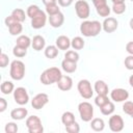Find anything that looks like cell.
Here are the masks:
<instances>
[{"instance_id": "1", "label": "cell", "mask_w": 133, "mask_h": 133, "mask_svg": "<svg viewBox=\"0 0 133 133\" xmlns=\"http://www.w3.org/2000/svg\"><path fill=\"white\" fill-rule=\"evenodd\" d=\"M102 24L99 21H83L80 24V32L83 36L92 37L97 36L102 30Z\"/></svg>"}, {"instance_id": "2", "label": "cell", "mask_w": 133, "mask_h": 133, "mask_svg": "<svg viewBox=\"0 0 133 133\" xmlns=\"http://www.w3.org/2000/svg\"><path fill=\"white\" fill-rule=\"evenodd\" d=\"M61 76H62L61 71L56 66H52L45 70L42 73L39 80L44 85H50L53 83H57V81L61 78Z\"/></svg>"}, {"instance_id": "3", "label": "cell", "mask_w": 133, "mask_h": 133, "mask_svg": "<svg viewBox=\"0 0 133 133\" xmlns=\"http://www.w3.org/2000/svg\"><path fill=\"white\" fill-rule=\"evenodd\" d=\"M9 75L11 77V79L14 80H22L25 76V64L23 61L21 60H14L10 63V71H9Z\"/></svg>"}, {"instance_id": "4", "label": "cell", "mask_w": 133, "mask_h": 133, "mask_svg": "<svg viewBox=\"0 0 133 133\" xmlns=\"http://www.w3.org/2000/svg\"><path fill=\"white\" fill-rule=\"evenodd\" d=\"M78 111L83 122H90L94 117V107L88 102H81L78 105Z\"/></svg>"}, {"instance_id": "5", "label": "cell", "mask_w": 133, "mask_h": 133, "mask_svg": "<svg viewBox=\"0 0 133 133\" xmlns=\"http://www.w3.org/2000/svg\"><path fill=\"white\" fill-rule=\"evenodd\" d=\"M26 127L29 133H43L44 127L42 125V121L36 115L28 116L26 119Z\"/></svg>"}, {"instance_id": "6", "label": "cell", "mask_w": 133, "mask_h": 133, "mask_svg": "<svg viewBox=\"0 0 133 133\" xmlns=\"http://www.w3.org/2000/svg\"><path fill=\"white\" fill-rule=\"evenodd\" d=\"M77 89L80 94V96L83 98V99H90L94 95V89L91 87V84L90 82L87 80V79H82L78 82L77 84Z\"/></svg>"}, {"instance_id": "7", "label": "cell", "mask_w": 133, "mask_h": 133, "mask_svg": "<svg viewBox=\"0 0 133 133\" xmlns=\"http://www.w3.org/2000/svg\"><path fill=\"white\" fill-rule=\"evenodd\" d=\"M75 10H76L78 18L82 20H86L90 15L89 4L85 0H78L75 3Z\"/></svg>"}, {"instance_id": "8", "label": "cell", "mask_w": 133, "mask_h": 133, "mask_svg": "<svg viewBox=\"0 0 133 133\" xmlns=\"http://www.w3.org/2000/svg\"><path fill=\"white\" fill-rule=\"evenodd\" d=\"M14 100L17 104L23 106V105H26L29 101V96H28V92L26 90L25 87H17L15 90H14Z\"/></svg>"}, {"instance_id": "9", "label": "cell", "mask_w": 133, "mask_h": 133, "mask_svg": "<svg viewBox=\"0 0 133 133\" xmlns=\"http://www.w3.org/2000/svg\"><path fill=\"white\" fill-rule=\"evenodd\" d=\"M108 125H109V128L112 132H121L124 129L125 123H124V119L121 115L113 114L112 116H110Z\"/></svg>"}, {"instance_id": "10", "label": "cell", "mask_w": 133, "mask_h": 133, "mask_svg": "<svg viewBox=\"0 0 133 133\" xmlns=\"http://www.w3.org/2000/svg\"><path fill=\"white\" fill-rule=\"evenodd\" d=\"M48 102H49L48 95L45 92H41V94H37L36 96L33 97V99L31 100V106L34 109L38 110V109H42Z\"/></svg>"}, {"instance_id": "11", "label": "cell", "mask_w": 133, "mask_h": 133, "mask_svg": "<svg viewBox=\"0 0 133 133\" xmlns=\"http://www.w3.org/2000/svg\"><path fill=\"white\" fill-rule=\"evenodd\" d=\"M110 98H111V100H113L114 102H117V103L125 102L129 98V92L125 88H114L110 92Z\"/></svg>"}, {"instance_id": "12", "label": "cell", "mask_w": 133, "mask_h": 133, "mask_svg": "<svg viewBox=\"0 0 133 133\" xmlns=\"http://www.w3.org/2000/svg\"><path fill=\"white\" fill-rule=\"evenodd\" d=\"M118 27V22L115 18L112 17H107L105 18V20L102 23V28L105 32L107 33H112L114 32Z\"/></svg>"}, {"instance_id": "13", "label": "cell", "mask_w": 133, "mask_h": 133, "mask_svg": "<svg viewBox=\"0 0 133 133\" xmlns=\"http://www.w3.org/2000/svg\"><path fill=\"white\" fill-rule=\"evenodd\" d=\"M46 21H47L46 12L41 10L34 18L31 19V27L34 29H41L46 25Z\"/></svg>"}, {"instance_id": "14", "label": "cell", "mask_w": 133, "mask_h": 133, "mask_svg": "<svg viewBox=\"0 0 133 133\" xmlns=\"http://www.w3.org/2000/svg\"><path fill=\"white\" fill-rule=\"evenodd\" d=\"M57 86L62 91H68L73 87V80L68 75H62L61 78L57 81Z\"/></svg>"}, {"instance_id": "15", "label": "cell", "mask_w": 133, "mask_h": 133, "mask_svg": "<svg viewBox=\"0 0 133 133\" xmlns=\"http://www.w3.org/2000/svg\"><path fill=\"white\" fill-rule=\"evenodd\" d=\"M63 22H64V16L61 11L56 15L49 16V23L54 28H59L63 24Z\"/></svg>"}, {"instance_id": "16", "label": "cell", "mask_w": 133, "mask_h": 133, "mask_svg": "<svg viewBox=\"0 0 133 133\" xmlns=\"http://www.w3.org/2000/svg\"><path fill=\"white\" fill-rule=\"evenodd\" d=\"M28 114V110L26 108L23 107H19V108H15L10 111V117L15 121H21L24 119Z\"/></svg>"}, {"instance_id": "17", "label": "cell", "mask_w": 133, "mask_h": 133, "mask_svg": "<svg viewBox=\"0 0 133 133\" xmlns=\"http://www.w3.org/2000/svg\"><path fill=\"white\" fill-rule=\"evenodd\" d=\"M55 44L59 50H69L71 47V39L66 35H59L56 38Z\"/></svg>"}, {"instance_id": "18", "label": "cell", "mask_w": 133, "mask_h": 133, "mask_svg": "<svg viewBox=\"0 0 133 133\" xmlns=\"http://www.w3.org/2000/svg\"><path fill=\"white\" fill-rule=\"evenodd\" d=\"M45 45H46V41H45V38L42 35H35V36H33L32 42H31V46H32L33 50L41 51V50H43L45 48Z\"/></svg>"}, {"instance_id": "19", "label": "cell", "mask_w": 133, "mask_h": 133, "mask_svg": "<svg viewBox=\"0 0 133 133\" xmlns=\"http://www.w3.org/2000/svg\"><path fill=\"white\" fill-rule=\"evenodd\" d=\"M94 89L98 95H108V91H109L108 90V85L103 80H97L96 83H95Z\"/></svg>"}, {"instance_id": "20", "label": "cell", "mask_w": 133, "mask_h": 133, "mask_svg": "<svg viewBox=\"0 0 133 133\" xmlns=\"http://www.w3.org/2000/svg\"><path fill=\"white\" fill-rule=\"evenodd\" d=\"M61 68L62 70L65 72V73H74L76 70H77V62H74V61H70L68 59H63L61 61Z\"/></svg>"}, {"instance_id": "21", "label": "cell", "mask_w": 133, "mask_h": 133, "mask_svg": "<svg viewBox=\"0 0 133 133\" xmlns=\"http://www.w3.org/2000/svg\"><path fill=\"white\" fill-rule=\"evenodd\" d=\"M90 128L96 131V132H101L104 130L105 128V123L102 118L100 117H96V118H92L90 121Z\"/></svg>"}, {"instance_id": "22", "label": "cell", "mask_w": 133, "mask_h": 133, "mask_svg": "<svg viewBox=\"0 0 133 133\" xmlns=\"http://www.w3.org/2000/svg\"><path fill=\"white\" fill-rule=\"evenodd\" d=\"M100 110H101V113L103 115H110V114H112L114 112L115 106H114V104L111 101H109L105 105H103L102 107H100Z\"/></svg>"}, {"instance_id": "23", "label": "cell", "mask_w": 133, "mask_h": 133, "mask_svg": "<svg viewBox=\"0 0 133 133\" xmlns=\"http://www.w3.org/2000/svg\"><path fill=\"white\" fill-rule=\"evenodd\" d=\"M58 55V48L56 46L50 45L48 47H46L45 49V56L49 59H53Z\"/></svg>"}, {"instance_id": "24", "label": "cell", "mask_w": 133, "mask_h": 133, "mask_svg": "<svg viewBox=\"0 0 133 133\" xmlns=\"http://www.w3.org/2000/svg\"><path fill=\"white\" fill-rule=\"evenodd\" d=\"M0 89L3 95H9L15 90V85L11 81H3Z\"/></svg>"}, {"instance_id": "25", "label": "cell", "mask_w": 133, "mask_h": 133, "mask_svg": "<svg viewBox=\"0 0 133 133\" xmlns=\"http://www.w3.org/2000/svg\"><path fill=\"white\" fill-rule=\"evenodd\" d=\"M31 42H32V39H30V37L27 36V35H20L17 38V41H16V43H17L18 46L23 47V48H26V49L29 46H31Z\"/></svg>"}, {"instance_id": "26", "label": "cell", "mask_w": 133, "mask_h": 133, "mask_svg": "<svg viewBox=\"0 0 133 133\" xmlns=\"http://www.w3.org/2000/svg\"><path fill=\"white\" fill-rule=\"evenodd\" d=\"M85 43H84V39L81 37V36H75L72 41H71V47L74 49V50H81L83 49Z\"/></svg>"}, {"instance_id": "27", "label": "cell", "mask_w": 133, "mask_h": 133, "mask_svg": "<svg viewBox=\"0 0 133 133\" xmlns=\"http://www.w3.org/2000/svg\"><path fill=\"white\" fill-rule=\"evenodd\" d=\"M61 122H62V124H63L64 126H68V125H70V124L76 122V121H75V115H74V113L71 112V111H65V112H63L62 115H61Z\"/></svg>"}, {"instance_id": "28", "label": "cell", "mask_w": 133, "mask_h": 133, "mask_svg": "<svg viewBox=\"0 0 133 133\" xmlns=\"http://www.w3.org/2000/svg\"><path fill=\"white\" fill-rule=\"evenodd\" d=\"M11 16L18 21V22H24L25 19H26V15H25V11L22 9V8H15L12 11H11Z\"/></svg>"}, {"instance_id": "29", "label": "cell", "mask_w": 133, "mask_h": 133, "mask_svg": "<svg viewBox=\"0 0 133 133\" xmlns=\"http://www.w3.org/2000/svg\"><path fill=\"white\" fill-rule=\"evenodd\" d=\"M8 30H9V33L11 35H18V34H20L22 32L23 26H22V24L20 22H16V23H14L12 25H10L8 27Z\"/></svg>"}, {"instance_id": "30", "label": "cell", "mask_w": 133, "mask_h": 133, "mask_svg": "<svg viewBox=\"0 0 133 133\" xmlns=\"http://www.w3.org/2000/svg\"><path fill=\"white\" fill-rule=\"evenodd\" d=\"M12 54L18 57V58H22V57H25L26 54H27V49L26 48H23V47H20L18 45H16L12 49Z\"/></svg>"}, {"instance_id": "31", "label": "cell", "mask_w": 133, "mask_h": 133, "mask_svg": "<svg viewBox=\"0 0 133 133\" xmlns=\"http://www.w3.org/2000/svg\"><path fill=\"white\" fill-rule=\"evenodd\" d=\"M97 9V12L100 17H103V18H107L109 15H110V7L108 6V4H105V5H102V6H99L96 8Z\"/></svg>"}, {"instance_id": "32", "label": "cell", "mask_w": 133, "mask_h": 133, "mask_svg": "<svg viewBox=\"0 0 133 133\" xmlns=\"http://www.w3.org/2000/svg\"><path fill=\"white\" fill-rule=\"evenodd\" d=\"M41 10H42V9H41L37 5H35V4H31V5L28 6L27 11H26V15H27L30 19H32V18H34Z\"/></svg>"}, {"instance_id": "33", "label": "cell", "mask_w": 133, "mask_h": 133, "mask_svg": "<svg viewBox=\"0 0 133 133\" xmlns=\"http://www.w3.org/2000/svg\"><path fill=\"white\" fill-rule=\"evenodd\" d=\"M64 59H68L70 61L77 62L79 60V54L76 51H74V50H69L64 54Z\"/></svg>"}, {"instance_id": "34", "label": "cell", "mask_w": 133, "mask_h": 133, "mask_svg": "<svg viewBox=\"0 0 133 133\" xmlns=\"http://www.w3.org/2000/svg\"><path fill=\"white\" fill-rule=\"evenodd\" d=\"M107 102H109V99L107 97V95H98L95 98V104L100 108L103 105H105Z\"/></svg>"}, {"instance_id": "35", "label": "cell", "mask_w": 133, "mask_h": 133, "mask_svg": "<svg viewBox=\"0 0 133 133\" xmlns=\"http://www.w3.org/2000/svg\"><path fill=\"white\" fill-rule=\"evenodd\" d=\"M46 12L49 16H53V15H56V14L60 12V9H59L58 5L56 3H54V4H50V5L46 6Z\"/></svg>"}, {"instance_id": "36", "label": "cell", "mask_w": 133, "mask_h": 133, "mask_svg": "<svg viewBox=\"0 0 133 133\" xmlns=\"http://www.w3.org/2000/svg\"><path fill=\"white\" fill-rule=\"evenodd\" d=\"M112 11L116 15H122L126 11V4L125 3H116L112 6Z\"/></svg>"}, {"instance_id": "37", "label": "cell", "mask_w": 133, "mask_h": 133, "mask_svg": "<svg viewBox=\"0 0 133 133\" xmlns=\"http://www.w3.org/2000/svg\"><path fill=\"white\" fill-rule=\"evenodd\" d=\"M65 131L69 133H79L80 131V126L77 122H74L68 126H65Z\"/></svg>"}, {"instance_id": "38", "label": "cell", "mask_w": 133, "mask_h": 133, "mask_svg": "<svg viewBox=\"0 0 133 133\" xmlns=\"http://www.w3.org/2000/svg\"><path fill=\"white\" fill-rule=\"evenodd\" d=\"M123 111L126 114L131 115L133 113V102H131V101H125V103L123 104Z\"/></svg>"}, {"instance_id": "39", "label": "cell", "mask_w": 133, "mask_h": 133, "mask_svg": "<svg viewBox=\"0 0 133 133\" xmlns=\"http://www.w3.org/2000/svg\"><path fill=\"white\" fill-rule=\"evenodd\" d=\"M4 130H5L6 133H16V132H18V126H17L16 123L9 122V123H7L5 125Z\"/></svg>"}, {"instance_id": "40", "label": "cell", "mask_w": 133, "mask_h": 133, "mask_svg": "<svg viewBox=\"0 0 133 133\" xmlns=\"http://www.w3.org/2000/svg\"><path fill=\"white\" fill-rule=\"evenodd\" d=\"M9 63V57L8 55H6L5 53H1L0 55V66L1 68H5L7 66Z\"/></svg>"}, {"instance_id": "41", "label": "cell", "mask_w": 133, "mask_h": 133, "mask_svg": "<svg viewBox=\"0 0 133 133\" xmlns=\"http://www.w3.org/2000/svg\"><path fill=\"white\" fill-rule=\"evenodd\" d=\"M124 63H125V66H126L127 70L132 71V70H133V55L127 56V57L125 58Z\"/></svg>"}, {"instance_id": "42", "label": "cell", "mask_w": 133, "mask_h": 133, "mask_svg": "<svg viewBox=\"0 0 133 133\" xmlns=\"http://www.w3.org/2000/svg\"><path fill=\"white\" fill-rule=\"evenodd\" d=\"M4 22H5V25H6L7 27H9L10 25H12L14 23H16V22H18V21L10 15V16H8V17L5 18V21H4ZM20 23H21V22H20Z\"/></svg>"}, {"instance_id": "43", "label": "cell", "mask_w": 133, "mask_h": 133, "mask_svg": "<svg viewBox=\"0 0 133 133\" xmlns=\"http://www.w3.org/2000/svg\"><path fill=\"white\" fill-rule=\"evenodd\" d=\"M73 1H74V0H57L58 4H59L60 6H62V7H68V6H70V5L73 3Z\"/></svg>"}, {"instance_id": "44", "label": "cell", "mask_w": 133, "mask_h": 133, "mask_svg": "<svg viewBox=\"0 0 133 133\" xmlns=\"http://www.w3.org/2000/svg\"><path fill=\"white\" fill-rule=\"evenodd\" d=\"M7 108V102L4 98H0V112L5 111V109Z\"/></svg>"}, {"instance_id": "45", "label": "cell", "mask_w": 133, "mask_h": 133, "mask_svg": "<svg viewBox=\"0 0 133 133\" xmlns=\"http://www.w3.org/2000/svg\"><path fill=\"white\" fill-rule=\"evenodd\" d=\"M91 1H92V3H94V5H95L96 8L99 7V6H102V5L107 4V0H91Z\"/></svg>"}, {"instance_id": "46", "label": "cell", "mask_w": 133, "mask_h": 133, "mask_svg": "<svg viewBox=\"0 0 133 133\" xmlns=\"http://www.w3.org/2000/svg\"><path fill=\"white\" fill-rule=\"evenodd\" d=\"M126 51H127L130 55H133V42H129V43L126 45Z\"/></svg>"}, {"instance_id": "47", "label": "cell", "mask_w": 133, "mask_h": 133, "mask_svg": "<svg viewBox=\"0 0 133 133\" xmlns=\"http://www.w3.org/2000/svg\"><path fill=\"white\" fill-rule=\"evenodd\" d=\"M42 1H43V3L45 4V6L50 5V4H54V3L57 2V0H42Z\"/></svg>"}, {"instance_id": "48", "label": "cell", "mask_w": 133, "mask_h": 133, "mask_svg": "<svg viewBox=\"0 0 133 133\" xmlns=\"http://www.w3.org/2000/svg\"><path fill=\"white\" fill-rule=\"evenodd\" d=\"M113 4H116V3H125V0H111Z\"/></svg>"}, {"instance_id": "49", "label": "cell", "mask_w": 133, "mask_h": 133, "mask_svg": "<svg viewBox=\"0 0 133 133\" xmlns=\"http://www.w3.org/2000/svg\"><path fill=\"white\" fill-rule=\"evenodd\" d=\"M129 83H130L131 87L133 88V75H131V76L129 77Z\"/></svg>"}, {"instance_id": "50", "label": "cell", "mask_w": 133, "mask_h": 133, "mask_svg": "<svg viewBox=\"0 0 133 133\" xmlns=\"http://www.w3.org/2000/svg\"><path fill=\"white\" fill-rule=\"evenodd\" d=\"M129 25H130V28L133 30V18L130 19V22H129Z\"/></svg>"}, {"instance_id": "51", "label": "cell", "mask_w": 133, "mask_h": 133, "mask_svg": "<svg viewBox=\"0 0 133 133\" xmlns=\"http://www.w3.org/2000/svg\"><path fill=\"white\" fill-rule=\"evenodd\" d=\"M130 116H131V117H132V118H133V113H132V114H131V115H130Z\"/></svg>"}, {"instance_id": "52", "label": "cell", "mask_w": 133, "mask_h": 133, "mask_svg": "<svg viewBox=\"0 0 133 133\" xmlns=\"http://www.w3.org/2000/svg\"><path fill=\"white\" fill-rule=\"evenodd\" d=\"M131 1H133V0H131Z\"/></svg>"}]
</instances>
